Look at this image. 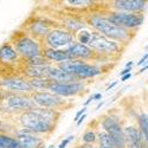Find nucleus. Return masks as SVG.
I'll return each mask as SVG.
<instances>
[{"mask_svg": "<svg viewBox=\"0 0 148 148\" xmlns=\"http://www.w3.org/2000/svg\"><path fill=\"white\" fill-rule=\"evenodd\" d=\"M21 125L26 129L37 133H46L51 130L50 117H47L43 112H26L20 117Z\"/></svg>", "mask_w": 148, "mask_h": 148, "instance_id": "nucleus-1", "label": "nucleus"}, {"mask_svg": "<svg viewBox=\"0 0 148 148\" xmlns=\"http://www.w3.org/2000/svg\"><path fill=\"white\" fill-rule=\"evenodd\" d=\"M91 25L101 33L110 37V38L114 39H119V40H123L128 37V33L125 29H122L117 25H115L114 23H112L109 19L106 18H101V17H92L91 18Z\"/></svg>", "mask_w": 148, "mask_h": 148, "instance_id": "nucleus-2", "label": "nucleus"}, {"mask_svg": "<svg viewBox=\"0 0 148 148\" xmlns=\"http://www.w3.org/2000/svg\"><path fill=\"white\" fill-rule=\"evenodd\" d=\"M59 69H62L63 71L71 73V75H76L78 77L85 78V77H92L100 73L98 69L91 66V65H87L83 64L81 62L77 60H69V62H63V63L59 64Z\"/></svg>", "mask_w": 148, "mask_h": 148, "instance_id": "nucleus-3", "label": "nucleus"}, {"mask_svg": "<svg viewBox=\"0 0 148 148\" xmlns=\"http://www.w3.org/2000/svg\"><path fill=\"white\" fill-rule=\"evenodd\" d=\"M102 126H103L106 133L110 136V139L113 140L116 148H125V146H126L125 132L121 129V126L119 125L117 121H115L112 117H107L103 121Z\"/></svg>", "mask_w": 148, "mask_h": 148, "instance_id": "nucleus-4", "label": "nucleus"}, {"mask_svg": "<svg viewBox=\"0 0 148 148\" xmlns=\"http://www.w3.org/2000/svg\"><path fill=\"white\" fill-rule=\"evenodd\" d=\"M109 20L114 23L120 27H136L143 23V18L141 16L135 14H126V13H115L109 18Z\"/></svg>", "mask_w": 148, "mask_h": 148, "instance_id": "nucleus-5", "label": "nucleus"}, {"mask_svg": "<svg viewBox=\"0 0 148 148\" xmlns=\"http://www.w3.org/2000/svg\"><path fill=\"white\" fill-rule=\"evenodd\" d=\"M89 45L92 49H96L98 51H104V52H114L119 49V45L115 42L107 39L106 37L101 36L100 33H96V32L91 33Z\"/></svg>", "mask_w": 148, "mask_h": 148, "instance_id": "nucleus-6", "label": "nucleus"}, {"mask_svg": "<svg viewBox=\"0 0 148 148\" xmlns=\"http://www.w3.org/2000/svg\"><path fill=\"white\" fill-rule=\"evenodd\" d=\"M73 37L71 33L62 30H53L47 34V44L52 49H57L64 45L72 44Z\"/></svg>", "mask_w": 148, "mask_h": 148, "instance_id": "nucleus-7", "label": "nucleus"}, {"mask_svg": "<svg viewBox=\"0 0 148 148\" xmlns=\"http://www.w3.org/2000/svg\"><path fill=\"white\" fill-rule=\"evenodd\" d=\"M83 89V84L81 83H55L51 84L50 90L58 96H71L75 95Z\"/></svg>", "mask_w": 148, "mask_h": 148, "instance_id": "nucleus-8", "label": "nucleus"}, {"mask_svg": "<svg viewBox=\"0 0 148 148\" xmlns=\"http://www.w3.org/2000/svg\"><path fill=\"white\" fill-rule=\"evenodd\" d=\"M17 49H18V52H20L23 56L29 57V58H33V57L39 56L38 44L30 38L20 39L17 44Z\"/></svg>", "mask_w": 148, "mask_h": 148, "instance_id": "nucleus-9", "label": "nucleus"}, {"mask_svg": "<svg viewBox=\"0 0 148 148\" xmlns=\"http://www.w3.org/2000/svg\"><path fill=\"white\" fill-rule=\"evenodd\" d=\"M33 101L40 107H56L62 103V100L55 94L37 92L33 95Z\"/></svg>", "mask_w": 148, "mask_h": 148, "instance_id": "nucleus-10", "label": "nucleus"}, {"mask_svg": "<svg viewBox=\"0 0 148 148\" xmlns=\"http://www.w3.org/2000/svg\"><path fill=\"white\" fill-rule=\"evenodd\" d=\"M0 85L6 89L14 90V91H30L32 90L31 84L26 81H23L19 78H8L0 82Z\"/></svg>", "mask_w": 148, "mask_h": 148, "instance_id": "nucleus-11", "label": "nucleus"}, {"mask_svg": "<svg viewBox=\"0 0 148 148\" xmlns=\"http://www.w3.org/2000/svg\"><path fill=\"white\" fill-rule=\"evenodd\" d=\"M125 136H126V141L128 142L129 148H145L141 134L134 127H127L126 128Z\"/></svg>", "mask_w": 148, "mask_h": 148, "instance_id": "nucleus-12", "label": "nucleus"}, {"mask_svg": "<svg viewBox=\"0 0 148 148\" xmlns=\"http://www.w3.org/2000/svg\"><path fill=\"white\" fill-rule=\"evenodd\" d=\"M18 145L19 148H38L42 143V140L39 138H36L33 135L21 133L18 135Z\"/></svg>", "mask_w": 148, "mask_h": 148, "instance_id": "nucleus-13", "label": "nucleus"}, {"mask_svg": "<svg viewBox=\"0 0 148 148\" xmlns=\"http://www.w3.org/2000/svg\"><path fill=\"white\" fill-rule=\"evenodd\" d=\"M69 55L71 56V58H75V57H82V58H87L91 55V51L90 49L87 47L83 44H79V43H72L69 45L68 50Z\"/></svg>", "mask_w": 148, "mask_h": 148, "instance_id": "nucleus-14", "label": "nucleus"}, {"mask_svg": "<svg viewBox=\"0 0 148 148\" xmlns=\"http://www.w3.org/2000/svg\"><path fill=\"white\" fill-rule=\"evenodd\" d=\"M115 6L126 11H138L143 8L145 1L142 0H117L115 1Z\"/></svg>", "mask_w": 148, "mask_h": 148, "instance_id": "nucleus-15", "label": "nucleus"}, {"mask_svg": "<svg viewBox=\"0 0 148 148\" xmlns=\"http://www.w3.org/2000/svg\"><path fill=\"white\" fill-rule=\"evenodd\" d=\"M7 106L12 109H30L32 107V103L29 98L20 97V96H11L7 100Z\"/></svg>", "mask_w": 148, "mask_h": 148, "instance_id": "nucleus-16", "label": "nucleus"}, {"mask_svg": "<svg viewBox=\"0 0 148 148\" xmlns=\"http://www.w3.org/2000/svg\"><path fill=\"white\" fill-rule=\"evenodd\" d=\"M49 71H50V66H47V65H31L26 70V73L33 78L42 79V78L49 76Z\"/></svg>", "mask_w": 148, "mask_h": 148, "instance_id": "nucleus-17", "label": "nucleus"}, {"mask_svg": "<svg viewBox=\"0 0 148 148\" xmlns=\"http://www.w3.org/2000/svg\"><path fill=\"white\" fill-rule=\"evenodd\" d=\"M45 56L49 59H52V60H56V62H65V60L72 59L68 51H60V50H56V49L46 50Z\"/></svg>", "mask_w": 148, "mask_h": 148, "instance_id": "nucleus-18", "label": "nucleus"}, {"mask_svg": "<svg viewBox=\"0 0 148 148\" xmlns=\"http://www.w3.org/2000/svg\"><path fill=\"white\" fill-rule=\"evenodd\" d=\"M49 76H50L51 78H53V79H56V81H60V82H68V81H72L73 79V75L63 71L59 68L58 69L57 68H50Z\"/></svg>", "mask_w": 148, "mask_h": 148, "instance_id": "nucleus-19", "label": "nucleus"}, {"mask_svg": "<svg viewBox=\"0 0 148 148\" xmlns=\"http://www.w3.org/2000/svg\"><path fill=\"white\" fill-rule=\"evenodd\" d=\"M17 59V52L10 45H4L0 49V60L3 62H12Z\"/></svg>", "mask_w": 148, "mask_h": 148, "instance_id": "nucleus-20", "label": "nucleus"}, {"mask_svg": "<svg viewBox=\"0 0 148 148\" xmlns=\"http://www.w3.org/2000/svg\"><path fill=\"white\" fill-rule=\"evenodd\" d=\"M0 148H19V145L17 140L5 135H0Z\"/></svg>", "mask_w": 148, "mask_h": 148, "instance_id": "nucleus-21", "label": "nucleus"}, {"mask_svg": "<svg viewBox=\"0 0 148 148\" xmlns=\"http://www.w3.org/2000/svg\"><path fill=\"white\" fill-rule=\"evenodd\" d=\"M100 148H116L113 140L106 132L100 134Z\"/></svg>", "mask_w": 148, "mask_h": 148, "instance_id": "nucleus-22", "label": "nucleus"}, {"mask_svg": "<svg viewBox=\"0 0 148 148\" xmlns=\"http://www.w3.org/2000/svg\"><path fill=\"white\" fill-rule=\"evenodd\" d=\"M139 122H140L141 130H142V133L145 135L147 142H148V115H146V114L141 115L140 119H139Z\"/></svg>", "mask_w": 148, "mask_h": 148, "instance_id": "nucleus-23", "label": "nucleus"}, {"mask_svg": "<svg viewBox=\"0 0 148 148\" xmlns=\"http://www.w3.org/2000/svg\"><path fill=\"white\" fill-rule=\"evenodd\" d=\"M30 84H31L32 88L34 87L36 89H43V88H49L50 89V87H51V85L47 83L46 79H38V78H33Z\"/></svg>", "mask_w": 148, "mask_h": 148, "instance_id": "nucleus-24", "label": "nucleus"}, {"mask_svg": "<svg viewBox=\"0 0 148 148\" xmlns=\"http://www.w3.org/2000/svg\"><path fill=\"white\" fill-rule=\"evenodd\" d=\"M32 30L37 34H44V33L47 32V26L44 25V24H42V23H37L32 26Z\"/></svg>", "mask_w": 148, "mask_h": 148, "instance_id": "nucleus-25", "label": "nucleus"}, {"mask_svg": "<svg viewBox=\"0 0 148 148\" xmlns=\"http://www.w3.org/2000/svg\"><path fill=\"white\" fill-rule=\"evenodd\" d=\"M78 38H79V42L84 45V44H89L90 42V38H91V33L88 32V31H81L79 34H78Z\"/></svg>", "mask_w": 148, "mask_h": 148, "instance_id": "nucleus-26", "label": "nucleus"}, {"mask_svg": "<svg viewBox=\"0 0 148 148\" xmlns=\"http://www.w3.org/2000/svg\"><path fill=\"white\" fill-rule=\"evenodd\" d=\"M66 25H68L72 31H77V30L84 27V24L81 23V21H77V20H68V21H66Z\"/></svg>", "mask_w": 148, "mask_h": 148, "instance_id": "nucleus-27", "label": "nucleus"}, {"mask_svg": "<svg viewBox=\"0 0 148 148\" xmlns=\"http://www.w3.org/2000/svg\"><path fill=\"white\" fill-rule=\"evenodd\" d=\"M95 134L92 132H88V133H85L84 134V136H83V141L84 142H87V143H91L95 141Z\"/></svg>", "mask_w": 148, "mask_h": 148, "instance_id": "nucleus-28", "label": "nucleus"}, {"mask_svg": "<svg viewBox=\"0 0 148 148\" xmlns=\"http://www.w3.org/2000/svg\"><path fill=\"white\" fill-rule=\"evenodd\" d=\"M30 63H31L32 65H44L43 59H42L39 56L33 57V58H30Z\"/></svg>", "mask_w": 148, "mask_h": 148, "instance_id": "nucleus-29", "label": "nucleus"}, {"mask_svg": "<svg viewBox=\"0 0 148 148\" xmlns=\"http://www.w3.org/2000/svg\"><path fill=\"white\" fill-rule=\"evenodd\" d=\"M72 139H73V136H69L68 139L63 140V141L60 142V145L58 146V148H65V147H66V145H68V143H69V142H70V141H71Z\"/></svg>", "mask_w": 148, "mask_h": 148, "instance_id": "nucleus-30", "label": "nucleus"}, {"mask_svg": "<svg viewBox=\"0 0 148 148\" xmlns=\"http://www.w3.org/2000/svg\"><path fill=\"white\" fill-rule=\"evenodd\" d=\"M71 5H81V4H89L90 1H82V0H69L68 1Z\"/></svg>", "mask_w": 148, "mask_h": 148, "instance_id": "nucleus-31", "label": "nucleus"}, {"mask_svg": "<svg viewBox=\"0 0 148 148\" xmlns=\"http://www.w3.org/2000/svg\"><path fill=\"white\" fill-rule=\"evenodd\" d=\"M85 110H87V108H82V110H79V112L76 114V116H75V121H76V122H77V121L81 119V115H84Z\"/></svg>", "mask_w": 148, "mask_h": 148, "instance_id": "nucleus-32", "label": "nucleus"}, {"mask_svg": "<svg viewBox=\"0 0 148 148\" xmlns=\"http://www.w3.org/2000/svg\"><path fill=\"white\" fill-rule=\"evenodd\" d=\"M147 59H148V53H146V55H145V56H143V57H142V58H141V59L138 62V64H139V65H142V64L145 63V62H146Z\"/></svg>", "mask_w": 148, "mask_h": 148, "instance_id": "nucleus-33", "label": "nucleus"}, {"mask_svg": "<svg viewBox=\"0 0 148 148\" xmlns=\"http://www.w3.org/2000/svg\"><path fill=\"white\" fill-rule=\"evenodd\" d=\"M129 71H130V69H128V68H127V69H125V70H123V71H121V76H125V75H128V73H130Z\"/></svg>", "mask_w": 148, "mask_h": 148, "instance_id": "nucleus-34", "label": "nucleus"}, {"mask_svg": "<svg viewBox=\"0 0 148 148\" xmlns=\"http://www.w3.org/2000/svg\"><path fill=\"white\" fill-rule=\"evenodd\" d=\"M132 77V75H130V73H128V75H125V76H122V78H121V81H123V82H125V81H127V79H129Z\"/></svg>", "mask_w": 148, "mask_h": 148, "instance_id": "nucleus-35", "label": "nucleus"}, {"mask_svg": "<svg viewBox=\"0 0 148 148\" xmlns=\"http://www.w3.org/2000/svg\"><path fill=\"white\" fill-rule=\"evenodd\" d=\"M84 119H85V115H82V117H81V119L77 121V125H81V123L84 121Z\"/></svg>", "mask_w": 148, "mask_h": 148, "instance_id": "nucleus-36", "label": "nucleus"}, {"mask_svg": "<svg viewBox=\"0 0 148 148\" xmlns=\"http://www.w3.org/2000/svg\"><path fill=\"white\" fill-rule=\"evenodd\" d=\"M101 94H96V95H94V100H98V98H101Z\"/></svg>", "mask_w": 148, "mask_h": 148, "instance_id": "nucleus-37", "label": "nucleus"}, {"mask_svg": "<svg viewBox=\"0 0 148 148\" xmlns=\"http://www.w3.org/2000/svg\"><path fill=\"white\" fill-rule=\"evenodd\" d=\"M147 69H148V65H146V66H143V68H142V69L140 70V72H143V71H146Z\"/></svg>", "mask_w": 148, "mask_h": 148, "instance_id": "nucleus-38", "label": "nucleus"}, {"mask_svg": "<svg viewBox=\"0 0 148 148\" xmlns=\"http://www.w3.org/2000/svg\"><path fill=\"white\" fill-rule=\"evenodd\" d=\"M81 148H91L90 146H88V145H84V146H82Z\"/></svg>", "mask_w": 148, "mask_h": 148, "instance_id": "nucleus-39", "label": "nucleus"}, {"mask_svg": "<svg viewBox=\"0 0 148 148\" xmlns=\"http://www.w3.org/2000/svg\"><path fill=\"white\" fill-rule=\"evenodd\" d=\"M115 84H116V83H113V84H112V85H110V87H109V88H108V90H110V89H112V88H113V87H114V85H115Z\"/></svg>", "mask_w": 148, "mask_h": 148, "instance_id": "nucleus-40", "label": "nucleus"}]
</instances>
